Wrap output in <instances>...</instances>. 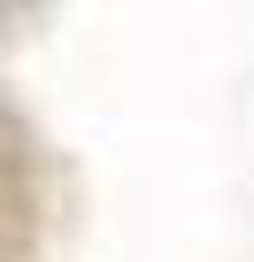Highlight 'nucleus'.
<instances>
[{"label": "nucleus", "mask_w": 254, "mask_h": 262, "mask_svg": "<svg viewBox=\"0 0 254 262\" xmlns=\"http://www.w3.org/2000/svg\"><path fill=\"white\" fill-rule=\"evenodd\" d=\"M54 8V0H8V47L24 39V31H39V16Z\"/></svg>", "instance_id": "nucleus-1"}]
</instances>
